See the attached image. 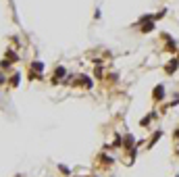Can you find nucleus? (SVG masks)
I'll return each mask as SVG.
<instances>
[{"mask_svg":"<svg viewBox=\"0 0 179 177\" xmlns=\"http://www.w3.org/2000/svg\"><path fill=\"white\" fill-rule=\"evenodd\" d=\"M67 75V69L62 67V65H58V67L54 69V77H52V83H56V82H61L62 77Z\"/></svg>","mask_w":179,"mask_h":177,"instance_id":"1","label":"nucleus"},{"mask_svg":"<svg viewBox=\"0 0 179 177\" xmlns=\"http://www.w3.org/2000/svg\"><path fill=\"white\" fill-rule=\"evenodd\" d=\"M152 98H154V100H156V102H160V100H163V98H165V86H156V88H154V92H152Z\"/></svg>","mask_w":179,"mask_h":177,"instance_id":"2","label":"nucleus"},{"mask_svg":"<svg viewBox=\"0 0 179 177\" xmlns=\"http://www.w3.org/2000/svg\"><path fill=\"white\" fill-rule=\"evenodd\" d=\"M177 67H179V58H173V61L165 67V73H169V75L175 73V71H177Z\"/></svg>","mask_w":179,"mask_h":177,"instance_id":"4","label":"nucleus"},{"mask_svg":"<svg viewBox=\"0 0 179 177\" xmlns=\"http://www.w3.org/2000/svg\"><path fill=\"white\" fill-rule=\"evenodd\" d=\"M177 58H179V56H177Z\"/></svg>","mask_w":179,"mask_h":177,"instance_id":"7","label":"nucleus"},{"mask_svg":"<svg viewBox=\"0 0 179 177\" xmlns=\"http://www.w3.org/2000/svg\"><path fill=\"white\" fill-rule=\"evenodd\" d=\"M140 25H142V27H140V31H142V34H150L152 29L156 27V25H154V19H150V21H144V23H140Z\"/></svg>","mask_w":179,"mask_h":177,"instance_id":"3","label":"nucleus"},{"mask_svg":"<svg viewBox=\"0 0 179 177\" xmlns=\"http://www.w3.org/2000/svg\"><path fill=\"white\" fill-rule=\"evenodd\" d=\"M19 79H21V75H19V73H15L13 77H11V82H8V83H11L13 88H17V86H19Z\"/></svg>","mask_w":179,"mask_h":177,"instance_id":"5","label":"nucleus"},{"mask_svg":"<svg viewBox=\"0 0 179 177\" xmlns=\"http://www.w3.org/2000/svg\"><path fill=\"white\" fill-rule=\"evenodd\" d=\"M31 69H34V71H40V73H42V71H44V63H38V61L31 63Z\"/></svg>","mask_w":179,"mask_h":177,"instance_id":"6","label":"nucleus"}]
</instances>
